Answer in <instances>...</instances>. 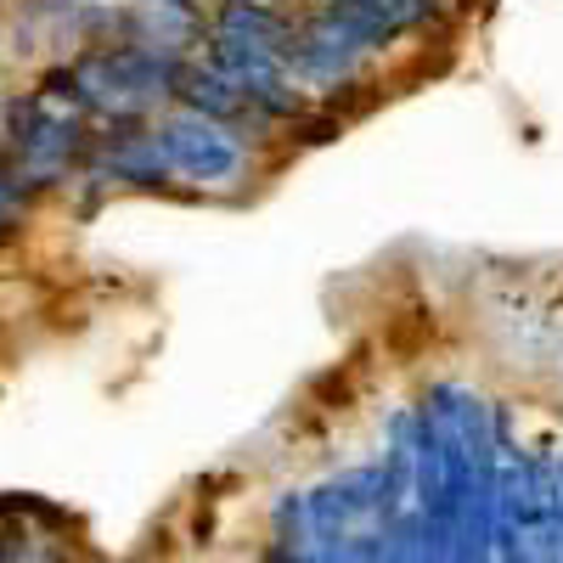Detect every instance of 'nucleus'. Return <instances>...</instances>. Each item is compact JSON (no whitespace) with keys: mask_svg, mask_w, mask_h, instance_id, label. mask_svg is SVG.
<instances>
[{"mask_svg":"<svg viewBox=\"0 0 563 563\" xmlns=\"http://www.w3.org/2000/svg\"><path fill=\"white\" fill-rule=\"evenodd\" d=\"M153 135H158L169 169L186 175V180H198V186H231V180H243V169H249V147L225 124H214L203 113L175 108V113H164L153 124Z\"/></svg>","mask_w":563,"mask_h":563,"instance_id":"1","label":"nucleus"},{"mask_svg":"<svg viewBox=\"0 0 563 563\" xmlns=\"http://www.w3.org/2000/svg\"><path fill=\"white\" fill-rule=\"evenodd\" d=\"M282 68H288L299 85L339 90V85H355L361 79V52H355V45H344L333 29L310 12V18L294 23V40H288V52H282Z\"/></svg>","mask_w":563,"mask_h":563,"instance_id":"2","label":"nucleus"},{"mask_svg":"<svg viewBox=\"0 0 563 563\" xmlns=\"http://www.w3.org/2000/svg\"><path fill=\"white\" fill-rule=\"evenodd\" d=\"M203 40H209V18H203L198 0H135V7H124V40L119 45H147V52L186 57Z\"/></svg>","mask_w":563,"mask_h":563,"instance_id":"3","label":"nucleus"},{"mask_svg":"<svg viewBox=\"0 0 563 563\" xmlns=\"http://www.w3.org/2000/svg\"><path fill=\"white\" fill-rule=\"evenodd\" d=\"M209 29L214 34H238V40H249V45H265V52H288V40H294V18H282V12H271L265 0H220L214 7V18H209Z\"/></svg>","mask_w":563,"mask_h":563,"instance_id":"4","label":"nucleus"},{"mask_svg":"<svg viewBox=\"0 0 563 563\" xmlns=\"http://www.w3.org/2000/svg\"><path fill=\"white\" fill-rule=\"evenodd\" d=\"M316 18L333 29L344 45H355L361 57H384V52H395V45H400V29H389L378 12L366 7V0H321Z\"/></svg>","mask_w":563,"mask_h":563,"instance_id":"5","label":"nucleus"},{"mask_svg":"<svg viewBox=\"0 0 563 563\" xmlns=\"http://www.w3.org/2000/svg\"><path fill=\"white\" fill-rule=\"evenodd\" d=\"M366 7L378 12L389 29H400V34H411V29H429V23L440 18L434 0H366Z\"/></svg>","mask_w":563,"mask_h":563,"instance_id":"6","label":"nucleus"},{"mask_svg":"<svg viewBox=\"0 0 563 563\" xmlns=\"http://www.w3.org/2000/svg\"><path fill=\"white\" fill-rule=\"evenodd\" d=\"M271 530H276V541H288V547H310V536H305V496H282L276 501V512H271Z\"/></svg>","mask_w":563,"mask_h":563,"instance_id":"7","label":"nucleus"},{"mask_svg":"<svg viewBox=\"0 0 563 563\" xmlns=\"http://www.w3.org/2000/svg\"><path fill=\"white\" fill-rule=\"evenodd\" d=\"M23 7H29L34 18H63V23H68V18L85 7V0H23Z\"/></svg>","mask_w":563,"mask_h":563,"instance_id":"8","label":"nucleus"},{"mask_svg":"<svg viewBox=\"0 0 563 563\" xmlns=\"http://www.w3.org/2000/svg\"><path fill=\"white\" fill-rule=\"evenodd\" d=\"M0 563H29V530H7V536H0Z\"/></svg>","mask_w":563,"mask_h":563,"instance_id":"9","label":"nucleus"},{"mask_svg":"<svg viewBox=\"0 0 563 563\" xmlns=\"http://www.w3.org/2000/svg\"><path fill=\"white\" fill-rule=\"evenodd\" d=\"M434 7H445V0H434Z\"/></svg>","mask_w":563,"mask_h":563,"instance_id":"10","label":"nucleus"}]
</instances>
